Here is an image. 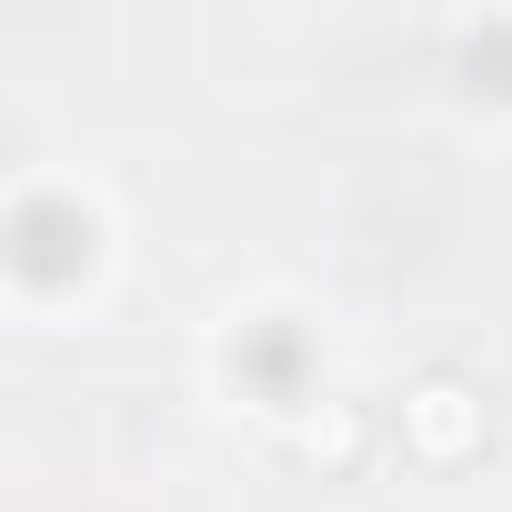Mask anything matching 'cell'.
Returning <instances> with one entry per match:
<instances>
[{"mask_svg":"<svg viewBox=\"0 0 512 512\" xmlns=\"http://www.w3.org/2000/svg\"><path fill=\"white\" fill-rule=\"evenodd\" d=\"M191 372H201V402L221 422L262 432L282 452L332 392H352L342 382V312L312 282H241V292L211 302Z\"/></svg>","mask_w":512,"mask_h":512,"instance_id":"2","label":"cell"},{"mask_svg":"<svg viewBox=\"0 0 512 512\" xmlns=\"http://www.w3.org/2000/svg\"><path fill=\"white\" fill-rule=\"evenodd\" d=\"M482 442H492L482 382L452 372V362H422V372L402 382V402H392V452H402L412 472H462V462H482Z\"/></svg>","mask_w":512,"mask_h":512,"instance_id":"3","label":"cell"},{"mask_svg":"<svg viewBox=\"0 0 512 512\" xmlns=\"http://www.w3.org/2000/svg\"><path fill=\"white\" fill-rule=\"evenodd\" d=\"M382 442H392V422H382V412H372L362 392H332V402H322V412H312V422H302V432H292L282 452H292L302 472L342 482V472H362V462H372Z\"/></svg>","mask_w":512,"mask_h":512,"instance_id":"5","label":"cell"},{"mask_svg":"<svg viewBox=\"0 0 512 512\" xmlns=\"http://www.w3.org/2000/svg\"><path fill=\"white\" fill-rule=\"evenodd\" d=\"M131 221L91 161H11L0 171V312L21 332H81L121 302Z\"/></svg>","mask_w":512,"mask_h":512,"instance_id":"1","label":"cell"},{"mask_svg":"<svg viewBox=\"0 0 512 512\" xmlns=\"http://www.w3.org/2000/svg\"><path fill=\"white\" fill-rule=\"evenodd\" d=\"M442 91L472 131L512 141V11H472L452 21V61H442Z\"/></svg>","mask_w":512,"mask_h":512,"instance_id":"4","label":"cell"}]
</instances>
